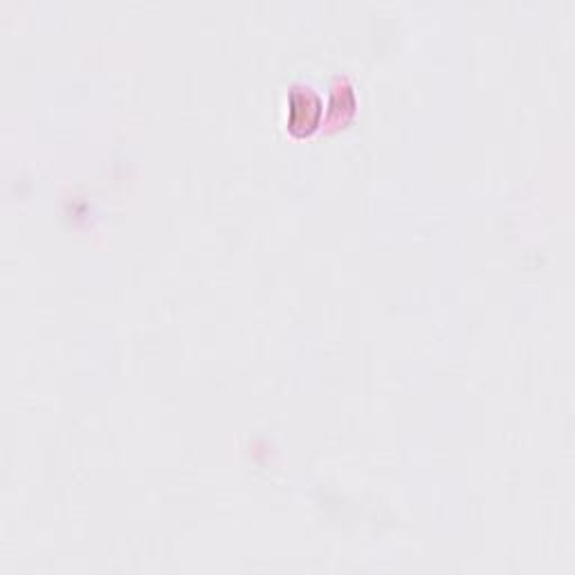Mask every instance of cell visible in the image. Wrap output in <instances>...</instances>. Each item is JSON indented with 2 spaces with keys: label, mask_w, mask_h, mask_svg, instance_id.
<instances>
[{
  "label": "cell",
  "mask_w": 575,
  "mask_h": 575,
  "mask_svg": "<svg viewBox=\"0 0 575 575\" xmlns=\"http://www.w3.org/2000/svg\"><path fill=\"white\" fill-rule=\"evenodd\" d=\"M322 117V102L310 88H295L288 99V122L297 133H310Z\"/></svg>",
  "instance_id": "1"
}]
</instances>
